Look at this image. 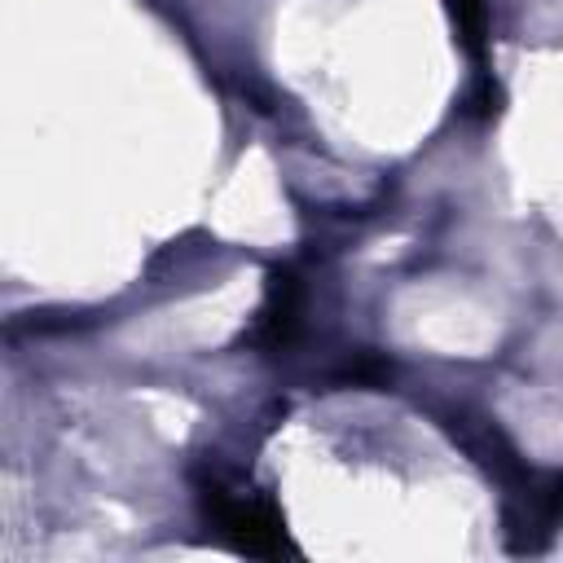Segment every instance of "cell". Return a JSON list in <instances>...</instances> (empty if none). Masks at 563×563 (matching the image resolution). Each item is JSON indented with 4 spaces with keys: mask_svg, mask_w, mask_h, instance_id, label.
Segmentation results:
<instances>
[{
    "mask_svg": "<svg viewBox=\"0 0 563 563\" xmlns=\"http://www.w3.org/2000/svg\"><path fill=\"white\" fill-rule=\"evenodd\" d=\"M449 13H453V26L466 53L479 66V79H493L488 75V0H449Z\"/></svg>",
    "mask_w": 563,
    "mask_h": 563,
    "instance_id": "cell-4",
    "label": "cell"
},
{
    "mask_svg": "<svg viewBox=\"0 0 563 563\" xmlns=\"http://www.w3.org/2000/svg\"><path fill=\"white\" fill-rule=\"evenodd\" d=\"M387 374H391V365L383 356H361L356 365H347V378L352 383H383Z\"/></svg>",
    "mask_w": 563,
    "mask_h": 563,
    "instance_id": "cell-5",
    "label": "cell"
},
{
    "mask_svg": "<svg viewBox=\"0 0 563 563\" xmlns=\"http://www.w3.org/2000/svg\"><path fill=\"white\" fill-rule=\"evenodd\" d=\"M510 484H515V493L506 506V541L519 554L541 550L563 519V475H532L528 471V475H515Z\"/></svg>",
    "mask_w": 563,
    "mask_h": 563,
    "instance_id": "cell-2",
    "label": "cell"
},
{
    "mask_svg": "<svg viewBox=\"0 0 563 563\" xmlns=\"http://www.w3.org/2000/svg\"><path fill=\"white\" fill-rule=\"evenodd\" d=\"M198 501H202L207 523H211L233 550L260 554V559L299 554V550L290 545V532H286V523H282V515H277L273 501L251 497V493L242 497V493H233V488H224V484H216V479H207V484L198 488Z\"/></svg>",
    "mask_w": 563,
    "mask_h": 563,
    "instance_id": "cell-1",
    "label": "cell"
},
{
    "mask_svg": "<svg viewBox=\"0 0 563 563\" xmlns=\"http://www.w3.org/2000/svg\"><path fill=\"white\" fill-rule=\"evenodd\" d=\"M299 312H303V286H299L295 268H273L268 286H264V303L255 312V325L246 330V343L260 352L286 347L299 330Z\"/></svg>",
    "mask_w": 563,
    "mask_h": 563,
    "instance_id": "cell-3",
    "label": "cell"
}]
</instances>
